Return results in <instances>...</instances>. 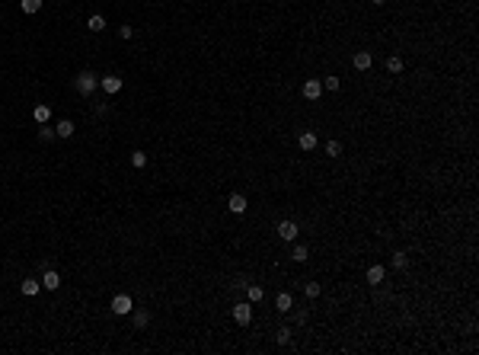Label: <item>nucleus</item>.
Returning a JSON list of instances; mask_svg holds the SVG:
<instances>
[{
    "label": "nucleus",
    "mask_w": 479,
    "mask_h": 355,
    "mask_svg": "<svg viewBox=\"0 0 479 355\" xmlns=\"http://www.w3.org/2000/svg\"><path fill=\"white\" fill-rule=\"evenodd\" d=\"M32 119H36L39 125H45L48 119H51V109H48V106H36V109H32Z\"/></svg>",
    "instance_id": "17"
},
{
    "label": "nucleus",
    "mask_w": 479,
    "mask_h": 355,
    "mask_svg": "<svg viewBox=\"0 0 479 355\" xmlns=\"http://www.w3.org/2000/svg\"><path fill=\"white\" fill-rule=\"evenodd\" d=\"M147 323H150V314H147V310H137V314H134V326H137V330H144Z\"/></svg>",
    "instance_id": "22"
},
{
    "label": "nucleus",
    "mask_w": 479,
    "mask_h": 355,
    "mask_svg": "<svg viewBox=\"0 0 479 355\" xmlns=\"http://www.w3.org/2000/svg\"><path fill=\"white\" fill-rule=\"evenodd\" d=\"M99 86L109 93V96H115V93L121 90V77H115V74H109V77H99Z\"/></svg>",
    "instance_id": "3"
},
{
    "label": "nucleus",
    "mask_w": 479,
    "mask_h": 355,
    "mask_svg": "<svg viewBox=\"0 0 479 355\" xmlns=\"http://www.w3.org/2000/svg\"><path fill=\"white\" fill-rule=\"evenodd\" d=\"M39 288H42V279H39V282H36V279H26V282L20 285V291L26 294V298H36V294H39Z\"/></svg>",
    "instance_id": "12"
},
{
    "label": "nucleus",
    "mask_w": 479,
    "mask_h": 355,
    "mask_svg": "<svg viewBox=\"0 0 479 355\" xmlns=\"http://www.w3.org/2000/svg\"><path fill=\"white\" fill-rule=\"evenodd\" d=\"M227 208H230L233 214H243V211H246V208H249V202H246V198H243L240 192H233V195L227 198Z\"/></svg>",
    "instance_id": "6"
},
{
    "label": "nucleus",
    "mask_w": 479,
    "mask_h": 355,
    "mask_svg": "<svg viewBox=\"0 0 479 355\" xmlns=\"http://www.w3.org/2000/svg\"><path fill=\"white\" fill-rule=\"evenodd\" d=\"M42 288H48V291L61 288V275L55 269H45V272H42Z\"/></svg>",
    "instance_id": "7"
},
{
    "label": "nucleus",
    "mask_w": 479,
    "mask_h": 355,
    "mask_svg": "<svg viewBox=\"0 0 479 355\" xmlns=\"http://www.w3.org/2000/svg\"><path fill=\"white\" fill-rule=\"evenodd\" d=\"M303 294L313 301V298H320V282H303Z\"/></svg>",
    "instance_id": "21"
},
{
    "label": "nucleus",
    "mask_w": 479,
    "mask_h": 355,
    "mask_svg": "<svg viewBox=\"0 0 479 355\" xmlns=\"http://www.w3.org/2000/svg\"><path fill=\"white\" fill-rule=\"evenodd\" d=\"M383 279H387V269H383L380 263H374L371 269H368V282H371V285H380Z\"/></svg>",
    "instance_id": "10"
},
{
    "label": "nucleus",
    "mask_w": 479,
    "mask_h": 355,
    "mask_svg": "<svg viewBox=\"0 0 479 355\" xmlns=\"http://www.w3.org/2000/svg\"><path fill=\"white\" fill-rule=\"evenodd\" d=\"M326 154H329V157H339V154H342V144H339V141H329V144H326Z\"/></svg>",
    "instance_id": "27"
},
{
    "label": "nucleus",
    "mask_w": 479,
    "mask_h": 355,
    "mask_svg": "<svg viewBox=\"0 0 479 355\" xmlns=\"http://www.w3.org/2000/svg\"><path fill=\"white\" fill-rule=\"evenodd\" d=\"M86 29H90V32H102V29H106V20H102V16H90Z\"/></svg>",
    "instance_id": "19"
},
{
    "label": "nucleus",
    "mask_w": 479,
    "mask_h": 355,
    "mask_svg": "<svg viewBox=\"0 0 479 355\" xmlns=\"http://www.w3.org/2000/svg\"><path fill=\"white\" fill-rule=\"evenodd\" d=\"M275 307L281 310V314H284V310H291V294H287V291H281V294L275 298Z\"/></svg>",
    "instance_id": "18"
},
{
    "label": "nucleus",
    "mask_w": 479,
    "mask_h": 355,
    "mask_svg": "<svg viewBox=\"0 0 479 355\" xmlns=\"http://www.w3.org/2000/svg\"><path fill=\"white\" fill-rule=\"evenodd\" d=\"M118 36H121V39H125V42H128V39H131V36H134V29H131V26H121V29H118Z\"/></svg>",
    "instance_id": "29"
},
{
    "label": "nucleus",
    "mask_w": 479,
    "mask_h": 355,
    "mask_svg": "<svg viewBox=\"0 0 479 355\" xmlns=\"http://www.w3.org/2000/svg\"><path fill=\"white\" fill-rule=\"evenodd\" d=\"M275 339H278V345H287V339H291V330H287V326H281Z\"/></svg>",
    "instance_id": "28"
},
{
    "label": "nucleus",
    "mask_w": 479,
    "mask_h": 355,
    "mask_svg": "<svg viewBox=\"0 0 479 355\" xmlns=\"http://www.w3.org/2000/svg\"><path fill=\"white\" fill-rule=\"evenodd\" d=\"M246 294H249L252 304H259V301L265 298V288H262V285H246Z\"/></svg>",
    "instance_id": "14"
},
{
    "label": "nucleus",
    "mask_w": 479,
    "mask_h": 355,
    "mask_svg": "<svg viewBox=\"0 0 479 355\" xmlns=\"http://www.w3.org/2000/svg\"><path fill=\"white\" fill-rule=\"evenodd\" d=\"M131 167H137V170L147 167V154H144V151H134V154H131Z\"/></svg>",
    "instance_id": "23"
},
{
    "label": "nucleus",
    "mask_w": 479,
    "mask_h": 355,
    "mask_svg": "<svg viewBox=\"0 0 479 355\" xmlns=\"http://www.w3.org/2000/svg\"><path fill=\"white\" fill-rule=\"evenodd\" d=\"M39 138H42V141H51V138H55V128H51V125L45 122V125L39 128Z\"/></svg>",
    "instance_id": "25"
},
{
    "label": "nucleus",
    "mask_w": 479,
    "mask_h": 355,
    "mask_svg": "<svg viewBox=\"0 0 479 355\" xmlns=\"http://www.w3.org/2000/svg\"><path fill=\"white\" fill-rule=\"evenodd\" d=\"M371 4H374V7H380V4H383V0H371Z\"/></svg>",
    "instance_id": "30"
},
{
    "label": "nucleus",
    "mask_w": 479,
    "mask_h": 355,
    "mask_svg": "<svg viewBox=\"0 0 479 355\" xmlns=\"http://www.w3.org/2000/svg\"><path fill=\"white\" fill-rule=\"evenodd\" d=\"M352 64H355V71H371V64H374V58H371V51H355V58H352Z\"/></svg>",
    "instance_id": "4"
},
{
    "label": "nucleus",
    "mask_w": 479,
    "mask_h": 355,
    "mask_svg": "<svg viewBox=\"0 0 479 355\" xmlns=\"http://www.w3.org/2000/svg\"><path fill=\"white\" fill-rule=\"evenodd\" d=\"M20 10H23L26 16H32V13L42 10V0H20Z\"/></svg>",
    "instance_id": "15"
},
{
    "label": "nucleus",
    "mask_w": 479,
    "mask_h": 355,
    "mask_svg": "<svg viewBox=\"0 0 479 355\" xmlns=\"http://www.w3.org/2000/svg\"><path fill=\"white\" fill-rule=\"evenodd\" d=\"M300 93H303L307 99H320V96H323V83H320V80H307Z\"/></svg>",
    "instance_id": "9"
},
{
    "label": "nucleus",
    "mask_w": 479,
    "mask_h": 355,
    "mask_svg": "<svg viewBox=\"0 0 479 355\" xmlns=\"http://www.w3.org/2000/svg\"><path fill=\"white\" fill-rule=\"evenodd\" d=\"M403 67H406V64H403V58H399V55H390V58H387V71H390V74H403Z\"/></svg>",
    "instance_id": "16"
},
{
    "label": "nucleus",
    "mask_w": 479,
    "mask_h": 355,
    "mask_svg": "<svg viewBox=\"0 0 479 355\" xmlns=\"http://www.w3.org/2000/svg\"><path fill=\"white\" fill-rule=\"evenodd\" d=\"M297 144H300V151H307V154L316 151V135H313V132H303V135L297 138Z\"/></svg>",
    "instance_id": "11"
},
{
    "label": "nucleus",
    "mask_w": 479,
    "mask_h": 355,
    "mask_svg": "<svg viewBox=\"0 0 479 355\" xmlns=\"http://www.w3.org/2000/svg\"><path fill=\"white\" fill-rule=\"evenodd\" d=\"M74 86H77V93H80V96H93L96 86H99V74L80 71V74H77V80H74Z\"/></svg>",
    "instance_id": "1"
},
{
    "label": "nucleus",
    "mask_w": 479,
    "mask_h": 355,
    "mask_svg": "<svg viewBox=\"0 0 479 355\" xmlns=\"http://www.w3.org/2000/svg\"><path fill=\"white\" fill-rule=\"evenodd\" d=\"M307 256H310V253H307V247H300V244L291 250V259H294V263H307Z\"/></svg>",
    "instance_id": "20"
},
{
    "label": "nucleus",
    "mask_w": 479,
    "mask_h": 355,
    "mask_svg": "<svg viewBox=\"0 0 479 355\" xmlns=\"http://www.w3.org/2000/svg\"><path fill=\"white\" fill-rule=\"evenodd\" d=\"M339 86H342V83H339V77H326V80H323V90H329V93H336Z\"/></svg>",
    "instance_id": "26"
},
{
    "label": "nucleus",
    "mask_w": 479,
    "mask_h": 355,
    "mask_svg": "<svg viewBox=\"0 0 479 355\" xmlns=\"http://www.w3.org/2000/svg\"><path fill=\"white\" fill-rule=\"evenodd\" d=\"M131 310H134V301H131V294H115V298H112V314L125 317V314H131Z\"/></svg>",
    "instance_id": "2"
},
{
    "label": "nucleus",
    "mask_w": 479,
    "mask_h": 355,
    "mask_svg": "<svg viewBox=\"0 0 479 355\" xmlns=\"http://www.w3.org/2000/svg\"><path fill=\"white\" fill-rule=\"evenodd\" d=\"M55 135L58 138H71L74 135V122H71V119H61V122L55 125Z\"/></svg>",
    "instance_id": "13"
},
{
    "label": "nucleus",
    "mask_w": 479,
    "mask_h": 355,
    "mask_svg": "<svg viewBox=\"0 0 479 355\" xmlns=\"http://www.w3.org/2000/svg\"><path fill=\"white\" fill-rule=\"evenodd\" d=\"M409 266V256L406 253H393V269H406Z\"/></svg>",
    "instance_id": "24"
},
{
    "label": "nucleus",
    "mask_w": 479,
    "mask_h": 355,
    "mask_svg": "<svg viewBox=\"0 0 479 355\" xmlns=\"http://www.w3.org/2000/svg\"><path fill=\"white\" fill-rule=\"evenodd\" d=\"M278 237H281V240H297V224H294V221H281V224H278Z\"/></svg>",
    "instance_id": "8"
},
{
    "label": "nucleus",
    "mask_w": 479,
    "mask_h": 355,
    "mask_svg": "<svg viewBox=\"0 0 479 355\" xmlns=\"http://www.w3.org/2000/svg\"><path fill=\"white\" fill-rule=\"evenodd\" d=\"M233 320H237L240 326H246L252 320V307L249 304H233Z\"/></svg>",
    "instance_id": "5"
}]
</instances>
